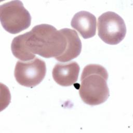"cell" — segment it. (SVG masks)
<instances>
[{
	"label": "cell",
	"instance_id": "6da1fadb",
	"mask_svg": "<svg viewBox=\"0 0 133 133\" xmlns=\"http://www.w3.org/2000/svg\"><path fill=\"white\" fill-rule=\"evenodd\" d=\"M66 39L54 26L42 24L25 33L15 37L11 44L13 55L21 61H29L37 54L49 58L61 55L65 50Z\"/></svg>",
	"mask_w": 133,
	"mask_h": 133
},
{
	"label": "cell",
	"instance_id": "7a4b0ae2",
	"mask_svg": "<svg viewBox=\"0 0 133 133\" xmlns=\"http://www.w3.org/2000/svg\"><path fill=\"white\" fill-rule=\"evenodd\" d=\"M108 73L103 66L90 64L84 68L81 77L79 94L82 101L90 105L104 103L110 96L107 85Z\"/></svg>",
	"mask_w": 133,
	"mask_h": 133
},
{
	"label": "cell",
	"instance_id": "3957f363",
	"mask_svg": "<svg viewBox=\"0 0 133 133\" xmlns=\"http://www.w3.org/2000/svg\"><path fill=\"white\" fill-rule=\"evenodd\" d=\"M0 20L3 28L11 34H17L31 25V17L22 2L12 1L1 5Z\"/></svg>",
	"mask_w": 133,
	"mask_h": 133
},
{
	"label": "cell",
	"instance_id": "277c9868",
	"mask_svg": "<svg viewBox=\"0 0 133 133\" xmlns=\"http://www.w3.org/2000/svg\"><path fill=\"white\" fill-rule=\"evenodd\" d=\"M126 27L123 19L112 11L102 14L98 19V34L105 43L116 45L125 37Z\"/></svg>",
	"mask_w": 133,
	"mask_h": 133
},
{
	"label": "cell",
	"instance_id": "5b68a950",
	"mask_svg": "<svg viewBox=\"0 0 133 133\" xmlns=\"http://www.w3.org/2000/svg\"><path fill=\"white\" fill-rule=\"evenodd\" d=\"M46 73L45 61L37 57L28 62L18 61L14 71L17 82L22 86L30 88L38 85L44 78Z\"/></svg>",
	"mask_w": 133,
	"mask_h": 133
},
{
	"label": "cell",
	"instance_id": "8992f818",
	"mask_svg": "<svg viewBox=\"0 0 133 133\" xmlns=\"http://www.w3.org/2000/svg\"><path fill=\"white\" fill-rule=\"evenodd\" d=\"M80 68L75 61L59 63L53 68L52 75L54 81L62 86H70L77 81Z\"/></svg>",
	"mask_w": 133,
	"mask_h": 133
},
{
	"label": "cell",
	"instance_id": "52a82bcc",
	"mask_svg": "<svg viewBox=\"0 0 133 133\" xmlns=\"http://www.w3.org/2000/svg\"><path fill=\"white\" fill-rule=\"evenodd\" d=\"M71 24L85 39L92 37L96 34V18L88 11H81L77 12L72 19Z\"/></svg>",
	"mask_w": 133,
	"mask_h": 133
},
{
	"label": "cell",
	"instance_id": "ba28073f",
	"mask_svg": "<svg viewBox=\"0 0 133 133\" xmlns=\"http://www.w3.org/2000/svg\"><path fill=\"white\" fill-rule=\"evenodd\" d=\"M60 30L64 35L67 44L64 52L55 58L60 62H68L79 56L82 50V42L75 30L69 28H64Z\"/></svg>",
	"mask_w": 133,
	"mask_h": 133
}]
</instances>
